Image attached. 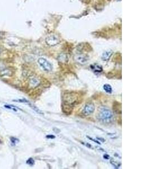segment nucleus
Returning a JSON list of instances; mask_svg holds the SVG:
<instances>
[{
	"label": "nucleus",
	"instance_id": "obj_1",
	"mask_svg": "<svg viewBox=\"0 0 150 169\" xmlns=\"http://www.w3.org/2000/svg\"><path fill=\"white\" fill-rule=\"evenodd\" d=\"M98 119L104 123H109L113 117V113L106 108H101L98 113Z\"/></svg>",
	"mask_w": 150,
	"mask_h": 169
},
{
	"label": "nucleus",
	"instance_id": "obj_2",
	"mask_svg": "<svg viewBox=\"0 0 150 169\" xmlns=\"http://www.w3.org/2000/svg\"><path fill=\"white\" fill-rule=\"evenodd\" d=\"M38 63L41 66V67L46 72H50L52 70V65L46 59L43 58H40L38 59Z\"/></svg>",
	"mask_w": 150,
	"mask_h": 169
},
{
	"label": "nucleus",
	"instance_id": "obj_3",
	"mask_svg": "<svg viewBox=\"0 0 150 169\" xmlns=\"http://www.w3.org/2000/svg\"><path fill=\"white\" fill-rule=\"evenodd\" d=\"M95 110V105L93 103H88L86 104L83 108L82 113L85 116H88L90 114L93 113Z\"/></svg>",
	"mask_w": 150,
	"mask_h": 169
},
{
	"label": "nucleus",
	"instance_id": "obj_4",
	"mask_svg": "<svg viewBox=\"0 0 150 169\" xmlns=\"http://www.w3.org/2000/svg\"><path fill=\"white\" fill-rule=\"evenodd\" d=\"M46 42L49 46H54L60 42V40L55 35H50L46 38Z\"/></svg>",
	"mask_w": 150,
	"mask_h": 169
},
{
	"label": "nucleus",
	"instance_id": "obj_5",
	"mask_svg": "<svg viewBox=\"0 0 150 169\" xmlns=\"http://www.w3.org/2000/svg\"><path fill=\"white\" fill-rule=\"evenodd\" d=\"M75 61L79 64L84 65L89 60V58L84 54H78L74 57Z\"/></svg>",
	"mask_w": 150,
	"mask_h": 169
},
{
	"label": "nucleus",
	"instance_id": "obj_6",
	"mask_svg": "<svg viewBox=\"0 0 150 169\" xmlns=\"http://www.w3.org/2000/svg\"><path fill=\"white\" fill-rule=\"evenodd\" d=\"M14 74V71L11 68H4L2 71H0V76L1 77H11Z\"/></svg>",
	"mask_w": 150,
	"mask_h": 169
},
{
	"label": "nucleus",
	"instance_id": "obj_7",
	"mask_svg": "<svg viewBox=\"0 0 150 169\" xmlns=\"http://www.w3.org/2000/svg\"><path fill=\"white\" fill-rule=\"evenodd\" d=\"M41 83V81L38 79L36 78H32L31 80H29V86L31 87V88L34 89L37 87V86H39Z\"/></svg>",
	"mask_w": 150,
	"mask_h": 169
},
{
	"label": "nucleus",
	"instance_id": "obj_8",
	"mask_svg": "<svg viewBox=\"0 0 150 169\" xmlns=\"http://www.w3.org/2000/svg\"><path fill=\"white\" fill-rule=\"evenodd\" d=\"M113 54V51L111 50H107L105 51L101 56V58L104 60V61H107L109 60L111 56Z\"/></svg>",
	"mask_w": 150,
	"mask_h": 169
},
{
	"label": "nucleus",
	"instance_id": "obj_9",
	"mask_svg": "<svg viewBox=\"0 0 150 169\" xmlns=\"http://www.w3.org/2000/svg\"><path fill=\"white\" fill-rule=\"evenodd\" d=\"M91 68L95 73H101L103 70L102 66L98 64L91 65Z\"/></svg>",
	"mask_w": 150,
	"mask_h": 169
},
{
	"label": "nucleus",
	"instance_id": "obj_10",
	"mask_svg": "<svg viewBox=\"0 0 150 169\" xmlns=\"http://www.w3.org/2000/svg\"><path fill=\"white\" fill-rule=\"evenodd\" d=\"M62 111L65 113H71L73 111V108L69 105L63 104L62 105Z\"/></svg>",
	"mask_w": 150,
	"mask_h": 169
},
{
	"label": "nucleus",
	"instance_id": "obj_11",
	"mask_svg": "<svg viewBox=\"0 0 150 169\" xmlns=\"http://www.w3.org/2000/svg\"><path fill=\"white\" fill-rule=\"evenodd\" d=\"M58 59L59 62H61L62 63H65L67 61V56L64 53H62L61 54H60Z\"/></svg>",
	"mask_w": 150,
	"mask_h": 169
},
{
	"label": "nucleus",
	"instance_id": "obj_12",
	"mask_svg": "<svg viewBox=\"0 0 150 169\" xmlns=\"http://www.w3.org/2000/svg\"><path fill=\"white\" fill-rule=\"evenodd\" d=\"M103 89L106 92L109 93V94H111L113 91V89H112L111 86L109 84H105L103 86Z\"/></svg>",
	"mask_w": 150,
	"mask_h": 169
},
{
	"label": "nucleus",
	"instance_id": "obj_13",
	"mask_svg": "<svg viewBox=\"0 0 150 169\" xmlns=\"http://www.w3.org/2000/svg\"><path fill=\"white\" fill-rule=\"evenodd\" d=\"M28 105H30V107H31L33 109L34 111H36V112L37 113H38L43 114V112H42V111H41L40 109H38L37 107H36L35 105H32V104H31L30 103H29V104H28Z\"/></svg>",
	"mask_w": 150,
	"mask_h": 169
},
{
	"label": "nucleus",
	"instance_id": "obj_14",
	"mask_svg": "<svg viewBox=\"0 0 150 169\" xmlns=\"http://www.w3.org/2000/svg\"><path fill=\"white\" fill-rule=\"evenodd\" d=\"M5 107L7 108V109H12L14 111H17V109H19V108L16 107L15 106H13V105H5Z\"/></svg>",
	"mask_w": 150,
	"mask_h": 169
},
{
	"label": "nucleus",
	"instance_id": "obj_15",
	"mask_svg": "<svg viewBox=\"0 0 150 169\" xmlns=\"http://www.w3.org/2000/svg\"><path fill=\"white\" fill-rule=\"evenodd\" d=\"M27 163L30 166H33L34 164V160L32 158H29L27 161Z\"/></svg>",
	"mask_w": 150,
	"mask_h": 169
},
{
	"label": "nucleus",
	"instance_id": "obj_16",
	"mask_svg": "<svg viewBox=\"0 0 150 169\" xmlns=\"http://www.w3.org/2000/svg\"><path fill=\"white\" fill-rule=\"evenodd\" d=\"M10 140H11V141L12 142V144H14V145H15L18 142H19L18 139L15 138H14V137H11L10 138Z\"/></svg>",
	"mask_w": 150,
	"mask_h": 169
},
{
	"label": "nucleus",
	"instance_id": "obj_17",
	"mask_svg": "<svg viewBox=\"0 0 150 169\" xmlns=\"http://www.w3.org/2000/svg\"><path fill=\"white\" fill-rule=\"evenodd\" d=\"M111 164H112V165H113L114 167H117V168H118V167H119L120 165L119 164L118 162H114V161H111Z\"/></svg>",
	"mask_w": 150,
	"mask_h": 169
},
{
	"label": "nucleus",
	"instance_id": "obj_18",
	"mask_svg": "<svg viewBox=\"0 0 150 169\" xmlns=\"http://www.w3.org/2000/svg\"><path fill=\"white\" fill-rule=\"evenodd\" d=\"M14 101H19V102H23V103H29V101H28L27 100H26L25 99H18V100H14Z\"/></svg>",
	"mask_w": 150,
	"mask_h": 169
},
{
	"label": "nucleus",
	"instance_id": "obj_19",
	"mask_svg": "<svg viewBox=\"0 0 150 169\" xmlns=\"http://www.w3.org/2000/svg\"><path fill=\"white\" fill-rule=\"evenodd\" d=\"M46 138L49 139H54L55 137L52 135H48L46 136Z\"/></svg>",
	"mask_w": 150,
	"mask_h": 169
},
{
	"label": "nucleus",
	"instance_id": "obj_20",
	"mask_svg": "<svg viewBox=\"0 0 150 169\" xmlns=\"http://www.w3.org/2000/svg\"><path fill=\"white\" fill-rule=\"evenodd\" d=\"M1 49H0V54H1Z\"/></svg>",
	"mask_w": 150,
	"mask_h": 169
}]
</instances>
